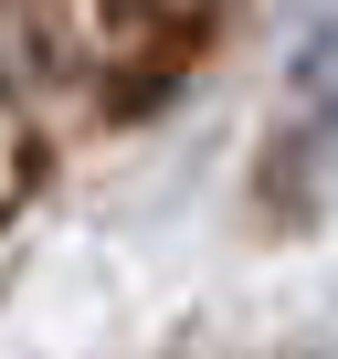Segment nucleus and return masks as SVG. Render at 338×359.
<instances>
[{
    "label": "nucleus",
    "instance_id": "f257e3e1",
    "mask_svg": "<svg viewBox=\"0 0 338 359\" xmlns=\"http://www.w3.org/2000/svg\"><path fill=\"white\" fill-rule=\"evenodd\" d=\"M158 11H191V0H158Z\"/></svg>",
    "mask_w": 338,
    "mask_h": 359
}]
</instances>
